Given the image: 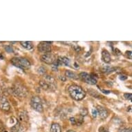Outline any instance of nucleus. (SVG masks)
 I'll list each match as a JSON object with an SVG mask.
<instances>
[{"label": "nucleus", "mask_w": 132, "mask_h": 132, "mask_svg": "<svg viewBox=\"0 0 132 132\" xmlns=\"http://www.w3.org/2000/svg\"><path fill=\"white\" fill-rule=\"evenodd\" d=\"M39 85L44 90L55 91L57 89V82L51 76H44L39 81Z\"/></svg>", "instance_id": "obj_1"}, {"label": "nucleus", "mask_w": 132, "mask_h": 132, "mask_svg": "<svg viewBox=\"0 0 132 132\" xmlns=\"http://www.w3.org/2000/svg\"><path fill=\"white\" fill-rule=\"evenodd\" d=\"M68 91L71 97L77 101L82 100L86 95V93L82 87L76 85H71L68 89Z\"/></svg>", "instance_id": "obj_2"}, {"label": "nucleus", "mask_w": 132, "mask_h": 132, "mask_svg": "<svg viewBox=\"0 0 132 132\" xmlns=\"http://www.w3.org/2000/svg\"><path fill=\"white\" fill-rule=\"evenodd\" d=\"M11 62L14 66L21 69H28L30 67L29 61L23 57H13L11 60Z\"/></svg>", "instance_id": "obj_3"}, {"label": "nucleus", "mask_w": 132, "mask_h": 132, "mask_svg": "<svg viewBox=\"0 0 132 132\" xmlns=\"http://www.w3.org/2000/svg\"><path fill=\"white\" fill-rule=\"evenodd\" d=\"M30 105L33 109H35L37 112H42L43 106L42 103L41 99L38 96H33L30 100Z\"/></svg>", "instance_id": "obj_4"}, {"label": "nucleus", "mask_w": 132, "mask_h": 132, "mask_svg": "<svg viewBox=\"0 0 132 132\" xmlns=\"http://www.w3.org/2000/svg\"><path fill=\"white\" fill-rule=\"evenodd\" d=\"M79 78L84 81L85 82L87 83V84H89V85H95L97 83V79L93 77V76L89 75V73H87L86 72H82L80 73L79 76Z\"/></svg>", "instance_id": "obj_5"}, {"label": "nucleus", "mask_w": 132, "mask_h": 132, "mask_svg": "<svg viewBox=\"0 0 132 132\" xmlns=\"http://www.w3.org/2000/svg\"><path fill=\"white\" fill-rule=\"evenodd\" d=\"M52 42H42L37 46L38 51L44 53H50L51 51V46L50 44Z\"/></svg>", "instance_id": "obj_6"}, {"label": "nucleus", "mask_w": 132, "mask_h": 132, "mask_svg": "<svg viewBox=\"0 0 132 132\" xmlns=\"http://www.w3.org/2000/svg\"><path fill=\"white\" fill-rule=\"evenodd\" d=\"M41 60L47 64H53L56 61L55 55L51 53H48L41 57Z\"/></svg>", "instance_id": "obj_7"}, {"label": "nucleus", "mask_w": 132, "mask_h": 132, "mask_svg": "<svg viewBox=\"0 0 132 132\" xmlns=\"http://www.w3.org/2000/svg\"><path fill=\"white\" fill-rule=\"evenodd\" d=\"M13 93L16 96L19 97H25L27 93V91L25 87H22V85H18L13 89Z\"/></svg>", "instance_id": "obj_8"}, {"label": "nucleus", "mask_w": 132, "mask_h": 132, "mask_svg": "<svg viewBox=\"0 0 132 132\" xmlns=\"http://www.w3.org/2000/svg\"><path fill=\"white\" fill-rule=\"evenodd\" d=\"M97 111V114L100 116V117L102 118V119H105L106 118L108 117V111L106 110V108H104L103 106H98L97 108L96 109Z\"/></svg>", "instance_id": "obj_9"}, {"label": "nucleus", "mask_w": 132, "mask_h": 132, "mask_svg": "<svg viewBox=\"0 0 132 132\" xmlns=\"http://www.w3.org/2000/svg\"><path fill=\"white\" fill-rule=\"evenodd\" d=\"M0 107L4 111H9L11 109V106H10L9 101L7 100V99L5 97H2L1 98Z\"/></svg>", "instance_id": "obj_10"}, {"label": "nucleus", "mask_w": 132, "mask_h": 132, "mask_svg": "<svg viewBox=\"0 0 132 132\" xmlns=\"http://www.w3.org/2000/svg\"><path fill=\"white\" fill-rule=\"evenodd\" d=\"M58 66L64 65V66H69L70 64L69 59L67 57H59L58 59L56 60Z\"/></svg>", "instance_id": "obj_11"}, {"label": "nucleus", "mask_w": 132, "mask_h": 132, "mask_svg": "<svg viewBox=\"0 0 132 132\" xmlns=\"http://www.w3.org/2000/svg\"><path fill=\"white\" fill-rule=\"evenodd\" d=\"M102 60L105 63H109L111 62V55L106 50L102 51Z\"/></svg>", "instance_id": "obj_12"}, {"label": "nucleus", "mask_w": 132, "mask_h": 132, "mask_svg": "<svg viewBox=\"0 0 132 132\" xmlns=\"http://www.w3.org/2000/svg\"><path fill=\"white\" fill-rule=\"evenodd\" d=\"M65 77H67L69 78H71V79H73V80H77L78 79V76L76 73L70 71V70H67L65 71Z\"/></svg>", "instance_id": "obj_13"}, {"label": "nucleus", "mask_w": 132, "mask_h": 132, "mask_svg": "<svg viewBox=\"0 0 132 132\" xmlns=\"http://www.w3.org/2000/svg\"><path fill=\"white\" fill-rule=\"evenodd\" d=\"M20 44H21V45H22L23 47L25 48L27 50H31L32 48H33V46H32L31 42L22 41L20 42Z\"/></svg>", "instance_id": "obj_14"}, {"label": "nucleus", "mask_w": 132, "mask_h": 132, "mask_svg": "<svg viewBox=\"0 0 132 132\" xmlns=\"http://www.w3.org/2000/svg\"><path fill=\"white\" fill-rule=\"evenodd\" d=\"M51 132H61V127L57 123H53L51 127Z\"/></svg>", "instance_id": "obj_15"}, {"label": "nucleus", "mask_w": 132, "mask_h": 132, "mask_svg": "<svg viewBox=\"0 0 132 132\" xmlns=\"http://www.w3.org/2000/svg\"><path fill=\"white\" fill-rule=\"evenodd\" d=\"M115 70H116V68L111 67H108V66L102 68V71L103 73H109L111 72L114 71Z\"/></svg>", "instance_id": "obj_16"}, {"label": "nucleus", "mask_w": 132, "mask_h": 132, "mask_svg": "<svg viewBox=\"0 0 132 132\" xmlns=\"http://www.w3.org/2000/svg\"><path fill=\"white\" fill-rule=\"evenodd\" d=\"M124 97H125V98H126L127 100H131L132 98V94L129 93H125V94H124Z\"/></svg>", "instance_id": "obj_17"}, {"label": "nucleus", "mask_w": 132, "mask_h": 132, "mask_svg": "<svg viewBox=\"0 0 132 132\" xmlns=\"http://www.w3.org/2000/svg\"><path fill=\"white\" fill-rule=\"evenodd\" d=\"M91 114H92V116L93 118H96L97 116V111L96 109H92L91 110Z\"/></svg>", "instance_id": "obj_18"}, {"label": "nucleus", "mask_w": 132, "mask_h": 132, "mask_svg": "<svg viewBox=\"0 0 132 132\" xmlns=\"http://www.w3.org/2000/svg\"><path fill=\"white\" fill-rule=\"evenodd\" d=\"M5 50H6V51L8 53H13V48L11 47V46H6V48H5Z\"/></svg>", "instance_id": "obj_19"}, {"label": "nucleus", "mask_w": 132, "mask_h": 132, "mask_svg": "<svg viewBox=\"0 0 132 132\" xmlns=\"http://www.w3.org/2000/svg\"><path fill=\"white\" fill-rule=\"evenodd\" d=\"M70 122H71V123L72 125H76V124H78V120L76 119V118L72 117L70 118Z\"/></svg>", "instance_id": "obj_20"}, {"label": "nucleus", "mask_w": 132, "mask_h": 132, "mask_svg": "<svg viewBox=\"0 0 132 132\" xmlns=\"http://www.w3.org/2000/svg\"><path fill=\"white\" fill-rule=\"evenodd\" d=\"M4 131H5L4 126V124L2 123V122L0 121V132H3Z\"/></svg>", "instance_id": "obj_21"}, {"label": "nucleus", "mask_w": 132, "mask_h": 132, "mask_svg": "<svg viewBox=\"0 0 132 132\" xmlns=\"http://www.w3.org/2000/svg\"><path fill=\"white\" fill-rule=\"evenodd\" d=\"M100 132H109V130L107 129L104 127H102L100 128V129H99Z\"/></svg>", "instance_id": "obj_22"}, {"label": "nucleus", "mask_w": 132, "mask_h": 132, "mask_svg": "<svg viewBox=\"0 0 132 132\" xmlns=\"http://www.w3.org/2000/svg\"><path fill=\"white\" fill-rule=\"evenodd\" d=\"M126 54H127V56L128 58L130 59V60H131V58H132L131 51H127V52H126Z\"/></svg>", "instance_id": "obj_23"}, {"label": "nucleus", "mask_w": 132, "mask_h": 132, "mask_svg": "<svg viewBox=\"0 0 132 132\" xmlns=\"http://www.w3.org/2000/svg\"><path fill=\"white\" fill-rule=\"evenodd\" d=\"M38 71H39V73H44L46 72V69L44 67H39V69H38Z\"/></svg>", "instance_id": "obj_24"}, {"label": "nucleus", "mask_w": 132, "mask_h": 132, "mask_svg": "<svg viewBox=\"0 0 132 132\" xmlns=\"http://www.w3.org/2000/svg\"><path fill=\"white\" fill-rule=\"evenodd\" d=\"M120 79L121 80H125L127 79V76H120L119 77Z\"/></svg>", "instance_id": "obj_25"}, {"label": "nucleus", "mask_w": 132, "mask_h": 132, "mask_svg": "<svg viewBox=\"0 0 132 132\" xmlns=\"http://www.w3.org/2000/svg\"><path fill=\"white\" fill-rule=\"evenodd\" d=\"M59 78H60V80H62V81H63V82H65V81H66V80H67V78H66V77H65V76H60V77H59Z\"/></svg>", "instance_id": "obj_26"}, {"label": "nucleus", "mask_w": 132, "mask_h": 132, "mask_svg": "<svg viewBox=\"0 0 132 132\" xmlns=\"http://www.w3.org/2000/svg\"><path fill=\"white\" fill-rule=\"evenodd\" d=\"M121 132H131V129H124L122 130Z\"/></svg>", "instance_id": "obj_27"}, {"label": "nucleus", "mask_w": 132, "mask_h": 132, "mask_svg": "<svg viewBox=\"0 0 132 132\" xmlns=\"http://www.w3.org/2000/svg\"><path fill=\"white\" fill-rule=\"evenodd\" d=\"M102 91L105 94H109V93H110V91H106V90H102Z\"/></svg>", "instance_id": "obj_28"}, {"label": "nucleus", "mask_w": 132, "mask_h": 132, "mask_svg": "<svg viewBox=\"0 0 132 132\" xmlns=\"http://www.w3.org/2000/svg\"><path fill=\"white\" fill-rule=\"evenodd\" d=\"M0 59H2H2H4V57H3V55L2 53H0Z\"/></svg>", "instance_id": "obj_29"}, {"label": "nucleus", "mask_w": 132, "mask_h": 132, "mask_svg": "<svg viewBox=\"0 0 132 132\" xmlns=\"http://www.w3.org/2000/svg\"><path fill=\"white\" fill-rule=\"evenodd\" d=\"M67 132H75L74 131H73V130H69V131H68Z\"/></svg>", "instance_id": "obj_30"}, {"label": "nucleus", "mask_w": 132, "mask_h": 132, "mask_svg": "<svg viewBox=\"0 0 132 132\" xmlns=\"http://www.w3.org/2000/svg\"><path fill=\"white\" fill-rule=\"evenodd\" d=\"M3 132H9V131H7L6 130H5V131H3Z\"/></svg>", "instance_id": "obj_31"}, {"label": "nucleus", "mask_w": 132, "mask_h": 132, "mask_svg": "<svg viewBox=\"0 0 132 132\" xmlns=\"http://www.w3.org/2000/svg\"><path fill=\"white\" fill-rule=\"evenodd\" d=\"M0 98H1V93H0Z\"/></svg>", "instance_id": "obj_32"}]
</instances>
